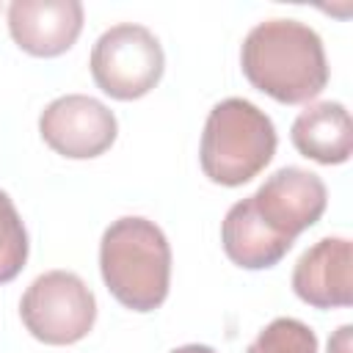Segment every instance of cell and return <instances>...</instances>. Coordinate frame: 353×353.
I'll return each instance as SVG.
<instances>
[{
	"instance_id": "obj_13",
	"label": "cell",
	"mask_w": 353,
	"mask_h": 353,
	"mask_svg": "<svg viewBox=\"0 0 353 353\" xmlns=\"http://www.w3.org/2000/svg\"><path fill=\"white\" fill-rule=\"evenodd\" d=\"M245 353H317V336L295 317H276L256 334Z\"/></svg>"
},
{
	"instance_id": "obj_5",
	"label": "cell",
	"mask_w": 353,
	"mask_h": 353,
	"mask_svg": "<svg viewBox=\"0 0 353 353\" xmlns=\"http://www.w3.org/2000/svg\"><path fill=\"white\" fill-rule=\"evenodd\" d=\"M28 334L44 345H74L94 328L97 298L72 270H47L30 281L19 301Z\"/></svg>"
},
{
	"instance_id": "obj_11",
	"label": "cell",
	"mask_w": 353,
	"mask_h": 353,
	"mask_svg": "<svg viewBox=\"0 0 353 353\" xmlns=\"http://www.w3.org/2000/svg\"><path fill=\"white\" fill-rule=\"evenodd\" d=\"M221 243L226 256L245 270H265L279 265L292 248L290 240L273 234L256 215L251 196L232 204L221 223Z\"/></svg>"
},
{
	"instance_id": "obj_4",
	"label": "cell",
	"mask_w": 353,
	"mask_h": 353,
	"mask_svg": "<svg viewBox=\"0 0 353 353\" xmlns=\"http://www.w3.org/2000/svg\"><path fill=\"white\" fill-rule=\"evenodd\" d=\"M88 66L102 94L130 102L146 97L160 83L165 55L149 28L121 22L108 28L94 41Z\"/></svg>"
},
{
	"instance_id": "obj_1",
	"label": "cell",
	"mask_w": 353,
	"mask_h": 353,
	"mask_svg": "<svg viewBox=\"0 0 353 353\" xmlns=\"http://www.w3.org/2000/svg\"><path fill=\"white\" fill-rule=\"evenodd\" d=\"M245 80L281 105H303L328 85L323 39L298 19H265L240 47Z\"/></svg>"
},
{
	"instance_id": "obj_15",
	"label": "cell",
	"mask_w": 353,
	"mask_h": 353,
	"mask_svg": "<svg viewBox=\"0 0 353 353\" xmlns=\"http://www.w3.org/2000/svg\"><path fill=\"white\" fill-rule=\"evenodd\" d=\"M171 353H215V350L207 345H182V347H174Z\"/></svg>"
},
{
	"instance_id": "obj_8",
	"label": "cell",
	"mask_w": 353,
	"mask_h": 353,
	"mask_svg": "<svg viewBox=\"0 0 353 353\" xmlns=\"http://www.w3.org/2000/svg\"><path fill=\"white\" fill-rule=\"evenodd\" d=\"M83 30L80 0H14L8 33L19 50L36 58L63 55Z\"/></svg>"
},
{
	"instance_id": "obj_6",
	"label": "cell",
	"mask_w": 353,
	"mask_h": 353,
	"mask_svg": "<svg viewBox=\"0 0 353 353\" xmlns=\"http://www.w3.org/2000/svg\"><path fill=\"white\" fill-rule=\"evenodd\" d=\"M41 141L61 157L91 160L105 154L119 132V121L108 105L85 94L52 99L39 116Z\"/></svg>"
},
{
	"instance_id": "obj_9",
	"label": "cell",
	"mask_w": 353,
	"mask_h": 353,
	"mask_svg": "<svg viewBox=\"0 0 353 353\" xmlns=\"http://www.w3.org/2000/svg\"><path fill=\"white\" fill-rule=\"evenodd\" d=\"M353 243L323 237L301 254L292 268V292L314 309H342L353 303Z\"/></svg>"
},
{
	"instance_id": "obj_12",
	"label": "cell",
	"mask_w": 353,
	"mask_h": 353,
	"mask_svg": "<svg viewBox=\"0 0 353 353\" xmlns=\"http://www.w3.org/2000/svg\"><path fill=\"white\" fill-rule=\"evenodd\" d=\"M28 232L6 190H0V284L14 281L28 262Z\"/></svg>"
},
{
	"instance_id": "obj_2",
	"label": "cell",
	"mask_w": 353,
	"mask_h": 353,
	"mask_svg": "<svg viewBox=\"0 0 353 353\" xmlns=\"http://www.w3.org/2000/svg\"><path fill=\"white\" fill-rule=\"evenodd\" d=\"M99 273L121 306L132 312L163 306L171 284V245L163 229L141 215L113 221L99 240Z\"/></svg>"
},
{
	"instance_id": "obj_7",
	"label": "cell",
	"mask_w": 353,
	"mask_h": 353,
	"mask_svg": "<svg viewBox=\"0 0 353 353\" xmlns=\"http://www.w3.org/2000/svg\"><path fill=\"white\" fill-rule=\"evenodd\" d=\"M251 204L273 234L295 243L301 232L323 218L328 190L317 174L298 165H284L259 185Z\"/></svg>"
},
{
	"instance_id": "obj_14",
	"label": "cell",
	"mask_w": 353,
	"mask_h": 353,
	"mask_svg": "<svg viewBox=\"0 0 353 353\" xmlns=\"http://www.w3.org/2000/svg\"><path fill=\"white\" fill-rule=\"evenodd\" d=\"M350 336H353V325H339L336 331H334V336L328 339V353H353V342H350Z\"/></svg>"
},
{
	"instance_id": "obj_3",
	"label": "cell",
	"mask_w": 353,
	"mask_h": 353,
	"mask_svg": "<svg viewBox=\"0 0 353 353\" xmlns=\"http://www.w3.org/2000/svg\"><path fill=\"white\" fill-rule=\"evenodd\" d=\"M276 127L254 102L229 97L221 99L201 132L199 163L210 182L237 188L251 182L276 154Z\"/></svg>"
},
{
	"instance_id": "obj_10",
	"label": "cell",
	"mask_w": 353,
	"mask_h": 353,
	"mask_svg": "<svg viewBox=\"0 0 353 353\" xmlns=\"http://www.w3.org/2000/svg\"><path fill=\"white\" fill-rule=\"evenodd\" d=\"M290 141L298 154L320 165L347 163L353 152V124L347 108L331 99L306 105L290 127Z\"/></svg>"
}]
</instances>
